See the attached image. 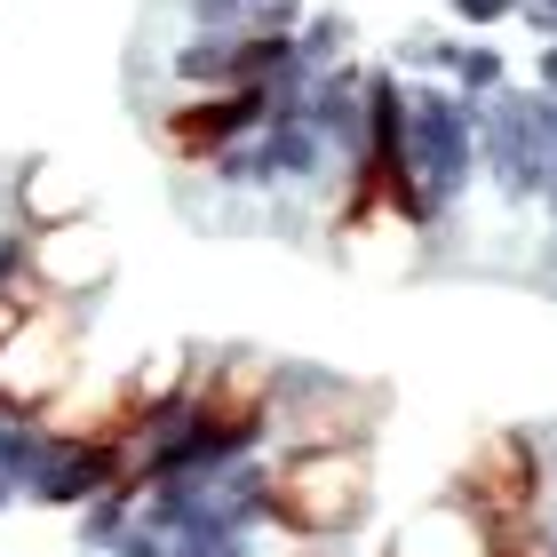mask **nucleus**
<instances>
[{
	"mask_svg": "<svg viewBox=\"0 0 557 557\" xmlns=\"http://www.w3.org/2000/svg\"><path fill=\"white\" fill-rule=\"evenodd\" d=\"M271 518L287 525V534H350V525L367 518V502H374V462H367V446H295L287 462L271 470Z\"/></svg>",
	"mask_w": 557,
	"mask_h": 557,
	"instance_id": "nucleus-1",
	"label": "nucleus"
},
{
	"mask_svg": "<svg viewBox=\"0 0 557 557\" xmlns=\"http://www.w3.org/2000/svg\"><path fill=\"white\" fill-rule=\"evenodd\" d=\"M81 374V311L72 295H48L0 335V414H48Z\"/></svg>",
	"mask_w": 557,
	"mask_h": 557,
	"instance_id": "nucleus-2",
	"label": "nucleus"
},
{
	"mask_svg": "<svg viewBox=\"0 0 557 557\" xmlns=\"http://www.w3.org/2000/svg\"><path fill=\"white\" fill-rule=\"evenodd\" d=\"M462 510L478 525H525L542 510V462H534V446L518 438V430H494V438H478L470 446V462H462Z\"/></svg>",
	"mask_w": 557,
	"mask_h": 557,
	"instance_id": "nucleus-3",
	"label": "nucleus"
},
{
	"mask_svg": "<svg viewBox=\"0 0 557 557\" xmlns=\"http://www.w3.org/2000/svg\"><path fill=\"white\" fill-rule=\"evenodd\" d=\"M104 232H96L88 215H64V223H40V239H33V271H40V287L48 295H88L96 278H104Z\"/></svg>",
	"mask_w": 557,
	"mask_h": 557,
	"instance_id": "nucleus-4",
	"label": "nucleus"
},
{
	"mask_svg": "<svg viewBox=\"0 0 557 557\" xmlns=\"http://www.w3.org/2000/svg\"><path fill=\"white\" fill-rule=\"evenodd\" d=\"M271 407V367L263 359H232V367H215V383L208 398H199V430L223 446V438H247V430L263 422Z\"/></svg>",
	"mask_w": 557,
	"mask_h": 557,
	"instance_id": "nucleus-5",
	"label": "nucleus"
},
{
	"mask_svg": "<svg viewBox=\"0 0 557 557\" xmlns=\"http://www.w3.org/2000/svg\"><path fill=\"white\" fill-rule=\"evenodd\" d=\"M247 120H256V96L239 88V96H208L199 112H175L160 136H168L175 151H184V160H208V151H215L223 136H232V128H247Z\"/></svg>",
	"mask_w": 557,
	"mask_h": 557,
	"instance_id": "nucleus-6",
	"label": "nucleus"
},
{
	"mask_svg": "<svg viewBox=\"0 0 557 557\" xmlns=\"http://www.w3.org/2000/svg\"><path fill=\"white\" fill-rule=\"evenodd\" d=\"M398 557H486V525H478L462 502H438L430 518H414V525H407Z\"/></svg>",
	"mask_w": 557,
	"mask_h": 557,
	"instance_id": "nucleus-7",
	"label": "nucleus"
},
{
	"mask_svg": "<svg viewBox=\"0 0 557 557\" xmlns=\"http://www.w3.org/2000/svg\"><path fill=\"white\" fill-rule=\"evenodd\" d=\"M24 208H33V215H48V223H64V215H81V199H72V191H64L48 168H33V175H24Z\"/></svg>",
	"mask_w": 557,
	"mask_h": 557,
	"instance_id": "nucleus-8",
	"label": "nucleus"
}]
</instances>
